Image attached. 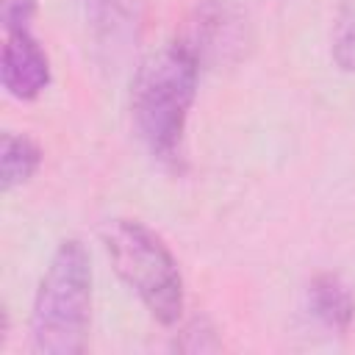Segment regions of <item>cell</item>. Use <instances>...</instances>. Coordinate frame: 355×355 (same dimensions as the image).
Masks as SVG:
<instances>
[{
	"label": "cell",
	"mask_w": 355,
	"mask_h": 355,
	"mask_svg": "<svg viewBox=\"0 0 355 355\" xmlns=\"http://www.w3.org/2000/svg\"><path fill=\"white\" fill-rule=\"evenodd\" d=\"M197 53L183 42L150 53L130 83V116L139 139L158 161H175L197 97Z\"/></svg>",
	"instance_id": "cell-1"
},
{
	"label": "cell",
	"mask_w": 355,
	"mask_h": 355,
	"mask_svg": "<svg viewBox=\"0 0 355 355\" xmlns=\"http://www.w3.org/2000/svg\"><path fill=\"white\" fill-rule=\"evenodd\" d=\"M92 322V266L83 244L67 239L53 252L31 311V341L42 355H80Z\"/></svg>",
	"instance_id": "cell-2"
},
{
	"label": "cell",
	"mask_w": 355,
	"mask_h": 355,
	"mask_svg": "<svg viewBox=\"0 0 355 355\" xmlns=\"http://www.w3.org/2000/svg\"><path fill=\"white\" fill-rule=\"evenodd\" d=\"M114 272L144 302L161 324H175L183 313V277L164 239L139 219H108L100 227Z\"/></svg>",
	"instance_id": "cell-3"
},
{
	"label": "cell",
	"mask_w": 355,
	"mask_h": 355,
	"mask_svg": "<svg viewBox=\"0 0 355 355\" xmlns=\"http://www.w3.org/2000/svg\"><path fill=\"white\" fill-rule=\"evenodd\" d=\"M0 80L14 100H36L50 83V58L31 28L6 31L0 55Z\"/></svg>",
	"instance_id": "cell-4"
},
{
	"label": "cell",
	"mask_w": 355,
	"mask_h": 355,
	"mask_svg": "<svg viewBox=\"0 0 355 355\" xmlns=\"http://www.w3.org/2000/svg\"><path fill=\"white\" fill-rule=\"evenodd\" d=\"M308 308L311 313L333 333H347L355 316V300L349 288L336 275H316L308 286Z\"/></svg>",
	"instance_id": "cell-5"
},
{
	"label": "cell",
	"mask_w": 355,
	"mask_h": 355,
	"mask_svg": "<svg viewBox=\"0 0 355 355\" xmlns=\"http://www.w3.org/2000/svg\"><path fill=\"white\" fill-rule=\"evenodd\" d=\"M42 164V147L25 133H3L0 141V186L11 191L36 175Z\"/></svg>",
	"instance_id": "cell-6"
},
{
	"label": "cell",
	"mask_w": 355,
	"mask_h": 355,
	"mask_svg": "<svg viewBox=\"0 0 355 355\" xmlns=\"http://www.w3.org/2000/svg\"><path fill=\"white\" fill-rule=\"evenodd\" d=\"M330 53L341 69L355 72V0H344L336 11L330 31Z\"/></svg>",
	"instance_id": "cell-7"
},
{
	"label": "cell",
	"mask_w": 355,
	"mask_h": 355,
	"mask_svg": "<svg viewBox=\"0 0 355 355\" xmlns=\"http://www.w3.org/2000/svg\"><path fill=\"white\" fill-rule=\"evenodd\" d=\"M33 11H36L33 0H6L3 3V25H6V31L28 28Z\"/></svg>",
	"instance_id": "cell-8"
}]
</instances>
